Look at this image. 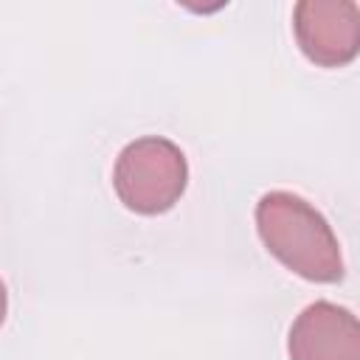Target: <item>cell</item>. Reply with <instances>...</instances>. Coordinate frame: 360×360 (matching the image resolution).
Here are the masks:
<instances>
[{
    "instance_id": "277c9868",
    "label": "cell",
    "mask_w": 360,
    "mask_h": 360,
    "mask_svg": "<svg viewBox=\"0 0 360 360\" xmlns=\"http://www.w3.org/2000/svg\"><path fill=\"white\" fill-rule=\"evenodd\" d=\"M290 360H360V323L332 301L304 307L287 335Z\"/></svg>"
},
{
    "instance_id": "6da1fadb",
    "label": "cell",
    "mask_w": 360,
    "mask_h": 360,
    "mask_svg": "<svg viewBox=\"0 0 360 360\" xmlns=\"http://www.w3.org/2000/svg\"><path fill=\"white\" fill-rule=\"evenodd\" d=\"M256 231L264 248L295 276L318 284L343 278V253L323 214L292 191H267L256 202Z\"/></svg>"
},
{
    "instance_id": "3957f363",
    "label": "cell",
    "mask_w": 360,
    "mask_h": 360,
    "mask_svg": "<svg viewBox=\"0 0 360 360\" xmlns=\"http://www.w3.org/2000/svg\"><path fill=\"white\" fill-rule=\"evenodd\" d=\"M301 53L321 68H343L360 51V6L354 0H301L292 8Z\"/></svg>"
},
{
    "instance_id": "7a4b0ae2",
    "label": "cell",
    "mask_w": 360,
    "mask_h": 360,
    "mask_svg": "<svg viewBox=\"0 0 360 360\" xmlns=\"http://www.w3.org/2000/svg\"><path fill=\"white\" fill-rule=\"evenodd\" d=\"M188 163L183 149L160 135L129 141L112 166V188L118 200L135 214H163L186 191Z\"/></svg>"
},
{
    "instance_id": "5b68a950",
    "label": "cell",
    "mask_w": 360,
    "mask_h": 360,
    "mask_svg": "<svg viewBox=\"0 0 360 360\" xmlns=\"http://www.w3.org/2000/svg\"><path fill=\"white\" fill-rule=\"evenodd\" d=\"M6 309H8V292H6V284L0 281V326L6 321Z\"/></svg>"
}]
</instances>
